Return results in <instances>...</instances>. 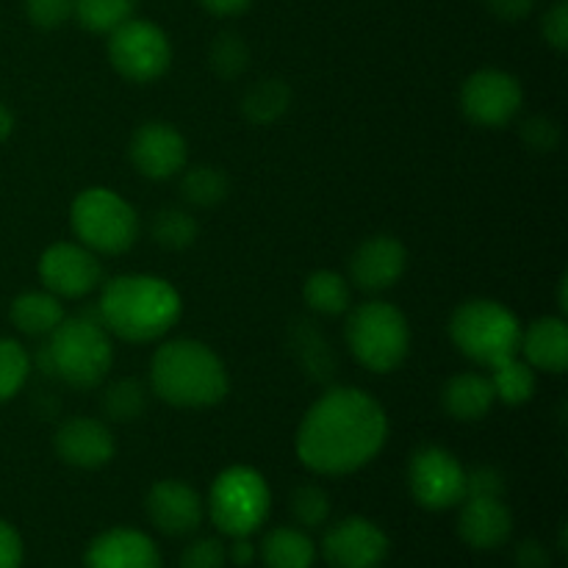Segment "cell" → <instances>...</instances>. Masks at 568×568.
I'll list each match as a JSON object with an SVG mask.
<instances>
[{
    "mask_svg": "<svg viewBox=\"0 0 568 568\" xmlns=\"http://www.w3.org/2000/svg\"><path fill=\"white\" fill-rule=\"evenodd\" d=\"M388 438V416L369 392L355 386L327 388L294 436L300 464L314 475L344 477L381 455Z\"/></svg>",
    "mask_w": 568,
    "mask_h": 568,
    "instance_id": "1",
    "label": "cell"
},
{
    "mask_svg": "<svg viewBox=\"0 0 568 568\" xmlns=\"http://www.w3.org/2000/svg\"><path fill=\"white\" fill-rule=\"evenodd\" d=\"M98 320L111 336L128 344H148L164 338L183 314V300L166 277L120 275L100 292Z\"/></svg>",
    "mask_w": 568,
    "mask_h": 568,
    "instance_id": "2",
    "label": "cell"
},
{
    "mask_svg": "<svg viewBox=\"0 0 568 568\" xmlns=\"http://www.w3.org/2000/svg\"><path fill=\"white\" fill-rule=\"evenodd\" d=\"M231 392L225 364L197 338H170L150 361V394L175 408H211Z\"/></svg>",
    "mask_w": 568,
    "mask_h": 568,
    "instance_id": "3",
    "label": "cell"
},
{
    "mask_svg": "<svg viewBox=\"0 0 568 568\" xmlns=\"http://www.w3.org/2000/svg\"><path fill=\"white\" fill-rule=\"evenodd\" d=\"M39 366L70 388H98L114 364L111 333L98 320V311L64 316L44 342Z\"/></svg>",
    "mask_w": 568,
    "mask_h": 568,
    "instance_id": "4",
    "label": "cell"
},
{
    "mask_svg": "<svg viewBox=\"0 0 568 568\" xmlns=\"http://www.w3.org/2000/svg\"><path fill=\"white\" fill-rule=\"evenodd\" d=\"M521 331L519 316L497 300H466L449 316V338L455 347L486 369L519 355Z\"/></svg>",
    "mask_w": 568,
    "mask_h": 568,
    "instance_id": "5",
    "label": "cell"
},
{
    "mask_svg": "<svg viewBox=\"0 0 568 568\" xmlns=\"http://www.w3.org/2000/svg\"><path fill=\"white\" fill-rule=\"evenodd\" d=\"M347 347L364 369L388 375L410 349V327L403 311L386 300H369L347 311Z\"/></svg>",
    "mask_w": 568,
    "mask_h": 568,
    "instance_id": "6",
    "label": "cell"
},
{
    "mask_svg": "<svg viewBox=\"0 0 568 568\" xmlns=\"http://www.w3.org/2000/svg\"><path fill=\"white\" fill-rule=\"evenodd\" d=\"M70 227L78 242L98 255H122L142 233L136 209L114 189H83L70 205Z\"/></svg>",
    "mask_w": 568,
    "mask_h": 568,
    "instance_id": "7",
    "label": "cell"
},
{
    "mask_svg": "<svg viewBox=\"0 0 568 568\" xmlns=\"http://www.w3.org/2000/svg\"><path fill=\"white\" fill-rule=\"evenodd\" d=\"M216 530L227 538L253 536L264 527L272 510V491L266 477L253 466H227L216 475L205 503Z\"/></svg>",
    "mask_w": 568,
    "mask_h": 568,
    "instance_id": "8",
    "label": "cell"
},
{
    "mask_svg": "<svg viewBox=\"0 0 568 568\" xmlns=\"http://www.w3.org/2000/svg\"><path fill=\"white\" fill-rule=\"evenodd\" d=\"M109 61L125 81L153 83L170 70L172 42L155 22L131 17L109 33Z\"/></svg>",
    "mask_w": 568,
    "mask_h": 568,
    "instance_id": "9",
    "label": "cell"
},
{
    "mask_svg": "<svg viewBox=\"0 0 568 568\" xmlns=\"http://www.w3.org/2000/svg\"><path fill=\"white\" fill-rule=\"evenodd\" d=\"M408 488L425 510L458 508L466 497V469L449 449L425 444L408 460Z\"/></svg>",
    "mask_w": 568,
    "mask_h": 568,
    "instance_id": "10",
    "label": "cell"
},
{
    "mask_svg": "<svg viewBox=\"0 0 568 568\" xmlns=\"http://www.w3.org/2000/svg\"><path fill=\"white\" fill-rule=\"evenodd\" d=\"M525 89L514 72L486 67L471 72L460 87V111L477 128H505L519 116Z\"/></svg>",
    "mask_w": 568,
    "mask_h": 568,
    "instance_id": "11",
    "label": "cell"
},
{
    "mask_svg": "<svg viewBox=\"0 0 568 568\" xmlns=\"http://www.w3.org/2000/svg\"><path fill=\"white\" fill-rule=\"evenodd\" d=\"M39 281L59 300H78L100 286L103 266L81 242H55L39 258Z\"/></svg>",
    "mask_w": 568,
    "mask_h": 568,
    "instance_id": "12",
    "label": "cell"
},
{
    "mask_svg": "<svg viewBox=\"0 0 568 568\" xmlns=\"http://www.w3.org/2000/svg\"><path fill=\"white\" fill-rule=\"evenodd\" d=\"M388 536L364 516H347L327 527L322 555L333 568H381L388 558Z\"/></svg>",
    "mask_w": 568,
    "mask_h": 568,
    "instance_id": "13",
    "label": "cell"
},
{
    "mask_svg": "<svg viewBox=\"0 0 568 568\" xmlns=\"http://www.w3.org/2000/svg\"><path fill=\"white\" fill-rule=\"evenodd\" d=\"M128 155L139 175L150 178V181H170L186 170L189 144L175 125L153 120L133 131Z\"/></svg>",
    "mask_w": 568,
    "mask_h": 568,
    "instance_id": "14",
    "label": "cell"
},
{
    "mask_svg": "<svg viewBox=\"0 0 568 568\" xmlns=\"http://www.w3.org/2000/svg\"><path fill=\"white\" fill-rule=\"evenodd\" d=\"M53 449L67 466L83 471L103 469L114 460L116 442L111 427L94 416H72L61 422L53 436Z\"/></svg>",
    "mask_w": 568,
    "mask_h": 568,
    "instance_id": "15",
    "label": "cell"
},
{
    "mask_svg": "<svg viewBox=\"0 0 568 568\" xmlns=\"http://www.w3.org/2000/svg\"><path fill=\"white\" fill-rule=\"evenodd\" d=\"M408 270V250L397 236H372L355 247L349 255V283L369 294L388 292L397 286Z\"/></svg>",
    "mask_w": 568,
    "mask_h": 568,
    "instance_id": "16",
    "label": "cell"
},
{
    "mask_svg": "<svg viewBox=\"0 0 568 568\" xmlns=\"http://www.w3.org/2000/svg\"><path fill=\"white\" fill-rule=\"evenodd\" d=\"M144 510L155 530L170 538H183L203 525L205 503L189 483L159 480L144 497Z\"/></svg>",
    "mask_w": 568,
    "mask_h": 568,
    "instance_id": "17",
    "label": "cell"
},
{
    "mask_svg": "<svg viewBox=\"0 0 568 568\" xmlns=\"http://www.w3.org/2000/svg\"><path fill=\"white\" fill-rule=\"evenodd\" d=\"M161 552L148 532L111 527L87 547V568H161Z\"/></svg>",
    "mask_w": 568,
    "mask_h": 568,
    "instance_id": "18",
    "label": "cell"
},
{
    "mask_svg": "<svg viewBox=\"0 0 568 568\" xmlns=\"http://www.w3.org/2000/svg\"><path fill=\"white\" fill-rule=\"evenodd\" d=\"M514 514L503 497H466L458 514V536L477 552H491L508 544Z\"/></svg>",
    "mask_w": 568,
    "mask_h": 568,
    "instance_id": "19",
    "label": "cell"
},
{
    "mask_svg": "<svg viewBox=\"0 0 568 568\" xmlns=\"http://www.w3.org/2000/svg\"><path fill=\"white\" fill-rule=\"evenodd\" d=\"M519 355L536 372L564 375L568 366V325L564 316H541L525 327Z\"/></svg>",
    "mask_w": 568,
    "mask_h": 568,
    "instance_id": "20",
    "label": "cell"
},
{
    "mask_svg": "<svg viewBox=\"0 0 568 568\" xmlns=\"http://www.w3.org/2000/svg\"><path fill=\"white\" fill-rule=\"evenodd\" d=\"M442 405L449 419L455 422H480L491 414L497 405L488 375L480 372H460L449 377L442 392Z\"/></svg>",
    "mask_w": 568,
    "mask_h": 568,
    "instance_id": "21",
    "label": "cell"
},
{
    "mask_svg": "<svg viewBox=\"0 0 568 568\" xmlns=\"http://www.w3.org/2000/svg\"><path fill=\"white\" fill-rule=\"evenodd\" d=\"M11 325L20 333L33 338H48L64 320V305L55 294L44 292H22L20 297L11 300Z\"/></svg>",
    "mask_w": 568,
    "mask_h": 568,
    "instance_id": "22",
    "label": "cell"
},
{
    "mask_svg": "<svg viewBox=\"0 0 568 568\" xmlns=\"http://www.w3.org/2000/svg\"><path fill=\"white\" fill-rule=\"evenodd\" d=\"M258 555L266 568H314L316 544L303 527H275L264 536Z\"/></svg>",
    "mask_w": 568,
    "mask_h": 568,
    "instance_id": "23",
    "label": "cell"
},
{
    "mask_svg": "<svg viewBox=\"0 0 568 568\" xmlns=\"http://www.w3.org/2000/svg\"><path fill=\"white\" fill-rule=\"evenodd\" d=\"M303 300L314 314L320 316H342L353 305V288L342 272L316 270L305 277Z\"/></svg>",
    "mask_w": 568,
    "mask_h": 568,
    "instance_id": "24",
    "label": "cell"
},
{
    "mask_svg": "<svg viewBox=\"0 0 568 568\" xmlns=\"http://www.w3.org/2000/svg\"><path fill=\"white\" fill-rule=\"evenodd\" d=\"M288 105H292V89H288V83L281 81V78H261L258 83H253L244 92L242 114L253 125L270 128L286 116Z\"/></svg>",
    "mask_w": 568,
    "mask_h": 568,
    "instance_id": "25",
    "label": "cell"
},
{
    "mask_svg": "<svg viewBox=\"0 0 568 568\" xmlns=\"http://www.w3.org/2000/svg\"><path fill=\"white\" fill-rule=\"evenodd\" d=\"M538 372L527 364L521 355H514V358L503 361V364L491 366L488 369V381H491L494 388V397L497 403L510 405H525L536 397V388H538Z\"/></svg>",
    "mask_w": 568,
    "mask_h": 568,
    "instance_id": "26",
    "label": "cell"
},
{
    "mask_svg": "<svg viewBox=\"0 0 568 568\" xmlns=\"http://www.w3.org/2000/svg\"><path fill=\"white\" fill-rule=\"evenodd\" d=\"M181 194L194 209H216L231 194V178L214 164L186 166L181 172Z\"/></svg>",
    "mask_w": 568,
    "mask_h": 568,
    "instance_id": "27",
    "label": "cell"
},
{
    "mask_svg": "<svg viewBox=\"0 0 568 568\" xmlns=\"http://www.w3.org/2000/svg\"><path fill=\"white\" fill-rule=\"evenodd\" d=\"M150 403V388L144 386L136 377H120V381L109 383L103 388V397H100V410L109 422H136L139 416L148 410Z\"/></svg>",
    "mask_w": 568,
    "mask_h": 568,
    "instance_id": "28",
    "label": "cell"
},
{
    "mask_svg": "<svg viewBox=\"0 0 568 568\" xmlns=\"http://www.w3.org/2000/svg\"><path fill=\"white\" fill-rule=\"evenodd\" d=\"M150 236L159 247L172 250H189L200 236V225L186 209H161L150 222Z\"/></svg>",
    "mask_w": 568,
    "mask_h": 568,
    "instance_id": "29",
    "label": "cell"
},
{
    "mask_svg": "<svg viewBox=\"0 0 568 568\" xmlns=\"http://www.w3.org/2000/svg\"><path fill=\"white\" fill-rule=\"evenodd\" d=\"M136 11V0H75L72 17L92 33H111Z\"/></svg>",
    "mask_w": 568,
    "mask_h": 568,
    "instance_id": "30",
    "label": "cell"
},
{
    "mask_svg": "<svg viewBox=\"0 0 568 568\" xmlns=\"http://www.w3.org/2000/svg\"><path fill=\"white\" fill-rule=\"evenodd\" d=\"M33 358L20 342L0 336V403H9L26 388Z\"/></svg>",
    "mask_w": 568,
    "mask_h": 568,
    "instance_id": "31",
    "label": "cell"
},
{
    "mask_svg": "<svg viewBox=\"0 0 568 568\" xmlns=\"http://www.w3.org/2000/svg\"><path fill=\"white\" fill-rule=\"evenodd\" d=\"M209 64L222 81H233L242 78L244 70L250 67V48L239 33L225 31L211 42L209 48Z\"/></svg>",
    "mask_w": 568,
    "mask_h": 568,
    "instance_id": "32",
    "label": "cell"
},
{
    "mask_svg": "<svg viewBox=\"0 0 568 568\" xmlns=\"http://www.w3.org/2000/svg\"><path fill=\"white\" fill-rule=\"evenodd\" d=\"M288 508H292L297 527H303V530H320L331 519V497H327L325 488L314 486V483L294 488Z\"/></svg>",
    "mask_w": 568,
    "mask_h": 568,
    "instance_id": "33",
    "label": "cell"
},
{
    "mask_svg": "<svg viewBox=\"0 0 568 568\" xmlns=\"http://www.w3.org/2000/svg\"><path fill=\"white\" fill-rule=\"evenodd\" d=\"M297 347L303 349V366L305 369H311V375L314 377H327L333 375V353H331V344L325 342V338L320 336V333L314 331V325H308V322H303V325L297 327Z\"/></svg>",
    "mask_w": 568,
    "mask_h": 568,
    "instance_id": "34",
    "label": "cell"
},
{
    "mask_svg": "<svg viewBox=\"0 0 568 568\" xmlns=\"http://www.w3.org/2000/svg\"><path fill=\"white\" fill-rule=\"evenodd\" d=\"M519 136L532 153H555L560 148V125L547 114H536V116H527L519 128Z\"/></svg>",
    "mask_w": 568,
    "mask_h": 568,
    "instance_id": "35",
    "label": "cell"
},
{
    "mask_svg": "<svg viewBox=\"0 0 568 568\" xmlns=\"http://www.w3.org/2000/svg\"><path fill=\"white\" fill-rule=\"evenodd\" d=\"M227 547L220 538H197L181 552V568H225Z\"/></svg>",
    "mask_w": 568,
    "mask_h": 568,
    "instance_id": "36",
    "label": "cell"
},
{
    "mask_svg": "<svg viewBox=\"0 0 568 568\" xmlns=\"http://www.w3.org/2000/svg\"><path fill=\"white\" fill-rule=\"evenodd\" d=\"M72 3L75 0H26V14L31 26L42 28V31H53V28L64 26L70 20Z\"/></svg>",
    "mask_w": 568,
    "mask_h": 568,
    "instance_id": "37",
    "label": "cell"
},
{
    "mask_svg": "<svg viewBox=\"0 0 568 568\" xmlns=\"http://www.w3.org/2000/svg\"><path fill=\"white\" fill-rule=\"evenodd\" d=\"M503 494L505 477L497 466L483 464L475 469H466V497H503Z\"/></svg>",
    "mask_w": 568,
    "mask_h": 568,
    "instance_id": "38",
    "label": "cell"
},
{
    "mask_svg": "<svg viewBox=\"0 0 568 568\" xmlns=\"http://www.w3.org/2000/svg\"><path fill=\"white\" fill-rule=\"evenodd\" d=\"M541 33L547 39L549 48H555L558 53H564L568 48V3L566 0H558L552 9L544 14L541 20Z\"/></svg>",
    "mask_w": 568,
    "mask_h": 568,
    "instance_id": "39",
    "label": "cell"
},
{
    "mask_svg": "<svg viewBox=\"0 0 568 568\" xmlns=\"http://www.w3.org/2000/svg\"><path fill=\"white\" fill-rule=\"evenodd\" d=\"M22 558H26V547L17 532L14 525L0 519V568H22Z\"/></svg>",
    "mask_w": 568,
    "mask_h": 568,
    "instance_id": "40",
    "label": "cell"
},
{
    "mask_svg": "<svg viewBox=\"0 0 568 568\" xmlns=\"http://www.w3.org/2000/svg\"><path fill=\"white\" fill-rule=\"evenodd\" d=\"M514 564L516 568H549L552 555H549V549L538 538H525V541L516 544Z\"/></svg>",
    "mask_w": 568,
    "mask_h": 568,
    "instance_id": "41",
    "label": "cell"
},
{
    "mask_svg": "<svg viewBox=\"0 0 568 568\" xmlns=\"http://www.w3.org/2000/svg\"><path fill=\"white\" fill-rule=\"evenodd\" d=\"M483 3L503 22H519L530 17L532 9H536V0H483Z\"/></svg>",
    "mask_w": 568,
    "mask_h": 568,
    "instance_id": "42",
    "label": "cell"
},
{
    "mask_svg": "<svg viewBox=\"0 0 568 568\" xmlns=\"http://www.w3.org/2000/svg\"><path fill=\"white\" fill-rule=\"evenodd\" d=\"M255 558H258V549H255V544L250 541V536L233 538V544L227 547V560H231V564L247 568Z\"/></svg>",
    "mask_w": 568,
    "mask_h": 568,
    "instance_id": "43",
    "label": "cell"
},
{
    "mask_svg": "<svg viewBox=\"0 0 568 568\" xmlns=\"http://www.w3.org/2000/svg\"><path fill=\"white\" fill-rule=\"evenodd\" d=\"M200 6L214 17H236L247 9L250 0H200Z\"/></svg>",
    "mask_w": 568,
    "mask_h": 568,
    "instance_id": "44",
    "label": "cell"
},
{
    "mask_svg": "<svg viewBox=\"0 0 568 568\" xmlns=\"http://www.w3.org/2000/svg\"><path fill=\"white\" fill-rule=\"evenodd\" d=\"M11 133H14V114H11L9 105L0 100V142H6Z\"/></svg>",
    "mask_w": 568,
    "mask_h": 568,
    "instance_id": "45",
    "label": "cell"
},
{
    "mask_svg": "<svg viewBox=\"0 0 568 568\" xmlns=\"http://www.w3.org/2000/svg\"><path fill=\"white\" fill-rule=\"evenodd\" d=\"M566 288H568V277L564 275V277H560V283H558V308H560V314H566V311H568Z\"/></svg>",
    "mask_w": 568,
    "mask_h": 568,
    "instance_id": "46",
    "label": "cell"
}]
</instances>
